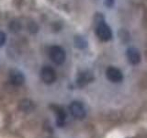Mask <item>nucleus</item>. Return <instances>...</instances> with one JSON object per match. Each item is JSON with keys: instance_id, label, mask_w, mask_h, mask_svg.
I'll return each mask as SVG.
<instances>
[{"instance_id": "obj_9", "label": "nucleus", "mask_w": 147, "mask_h": 138, "mask_svg": "<svg viewBox=\"0 0 147 138\" xmlns=\"http://www.w3.org/2000/svg\"><path fill=\"white\" fill-rule=\"evenodd\" d=\"M20 109L22 112H30L34 110V104L30 99H23L20 102Z\"/></svg>"}, {"instance_id": "obj_8", "label": "nucleus", "mask_w": 147, "mask_h": 138, "mask_svg": "<svg viewBox=\"0 0 147 138\" xmlns=\"http://www.w3.org/2000/svg\"><path fill=\"white\" fill-rule=\"evenodd\" d=\"M53 110L57 115V124L59 126H63L66 118L65 112H64V110L61 107H59V106H53Z\"/></svg>"}, {"instance_id": "obj_10", "label": "nucleus", "mask_w": 147, "mask_h": 138, "mask_svg": "<svg viewBox=\"0 0 147 138\" xmlns=\"http://www.w3.org/2000/svg\"><path fill=\"white\" fill-rule=\"evenodd\" d=\"M92 80V76L90 74H87V73H83L81 74V75L79 76V77H78V79H77V84L83 87V86H85L86 85L87 83L90 82Z\"/></svg>"}, {"instance_id": "obj_5", "label": "nucleus", "mask_w": 147, "mask_h": 138, "mask_svg": "<svg viewBox=\"0 0 147 138\" xmlns=\"http://www.w3.org/2000/svg\"><path fill=\"white\" fill-rule=\"evenodd\" d=\"M106 76H107V78L109 81H111L113 83H119L123 79L122 72L119 68L114 66H109L106 70Z\"/></svg>"}, {"instance_id": "obj_4", "label": "nucleus", "mask_w": 147, "mask_h": 138, "mask_svg": "<svg viewBox=\"0 0 147 138\" xmlns=\"http://www.w3.org/2000/svg\"><path fill=\"white\" fill-rule=\"evenodd\" d=\"M40 78L45 84H53L56 80V73L51 66H44L40 71Z\"/></svg>"}, {"instance_id": "obj_11", "label": "nucleus", "mask_w": 147, "mask_h": 138, "mask_svg": "<svg viewBox=\"0 0 147 138\" xmlns=\"http://www.w3.org/2000/svg\"><path fill=\"white\" fill-rule=\"evenodd\" d=\"M75 45L77 48L83 49L86 47V41L81 36H76L75 38Z\"/></svg>"}, {"instance_id": "obj_2", "label": "nucleus", "mask_w": 147, "mask_h": 138, "mask_svg": "<svg viewBox=\"0 0 147 138\" xmlns=\"http://www.w3.org/2000/svg\"><path fill=\"white\" fill-rule=\"evenodd\" d=\"M96 33L98 38L103 41H108L112 38V31L108 24H106L104 21L98 22L96 29Z\"/></svg>"}, {"instance_id": "obj_6", "label": "nucleus", "mask_w": 147, "mask_h": 138, "mask_svg": "<svg viewBox=\"0 0 147 138\" xmlns=\"http://www.w3.org/2000/svg\"><path fill=\"white\" fill-rule=\"evenodd\" d=\"M9 81L16 87L22 86L25 82V76L23 73L18 69H12L9 72Z\"/></svg>"}, {"instance_id": "obj_13", "label": "nucleus", "mask_w": 147, "mask_h": 138, "mask_svg": "<svg viewBox=\"0 0 147 138\" xmlns=\"http://www.w3.org/2000/svg\"><path fill=\"white\" fill-rule=\"evenodd\" d=\"M6 41H7V36H6V34H5L4 31L0 30V47H2V46L5 44Z\"/></svg>"}, {"instance_id": "obj_7", "label": "nucleus", "mask_w": 147, "mask_h": 138, "mask_svg": "<svg viewBox=\"0 0 147 138\" xmlns=\"http://www.w3.org/2000/svg\"><path fill=\"white\" fill-rule=\"evenodd\" d=\"M126 54H127L128 61L131 64H138L141 62V54L136 48L134 47L128 48Z\"/></svg>"}, {"instance_id": "obj_1", "label": "nucleus", "mask_w": 147, "mask_h": 138, "mask_svg": "<svg viewBox=\"0 0 147 138\" xmlns=\"http://www.w3.org/2000/svg\"><path fill=\"white\" fill-rule=\"evenodd\" d=\"M49 56L55 64L60 66V64H63L64 61H65L66 54L65 51L61 46L54 45L53 47H51L49 50Z\"/></svg>"}, {"instance_id": "obj_14", "label": "nucleus", "mask_w": 147, "mask_h": 138, "mask_svg": "<svg viewBox=\"0 0 147 138\" xmlns=\"http://www.w3.org/2000/svg\"><path fill=\"white\" fill-rule=\"evenodd\" d=\"M115 3V0H105V5L108 7H112Z\"/></svg>"}, {"instance_id": "obj_12", "label": "nucleus", "mask_w": 147, "mask_h": 138, "mask_svg": "<svg viewBox=\"0 0 147 138\" xmlns=\"http://www.w3.org/2000/svg\"><path fill=\"white\" fill-rule=\"evenodd\" d=\"M9 29H10L12 32H18L21 29V25L20 24L18 21L14 20V21H11L10 24H9Z\"/></svg>"}, {"instance_id": "obj_3", "label": "nucleus", "mask_w": 147, "mask_h": 138, "mask_svg": "<svg viewBox=\"0 0 147 138\" xmlns=\"http://www.w3.org/2000/svg\"><path fill=\"white\" fill-rule=\"evenodd\" d=\"M69 110H70V112L73 115V117H75L76 119L82 120L86 116L85 107L79 101H74V102H72L71 105L69 106Z\"/></svg>"}]
</instances>
